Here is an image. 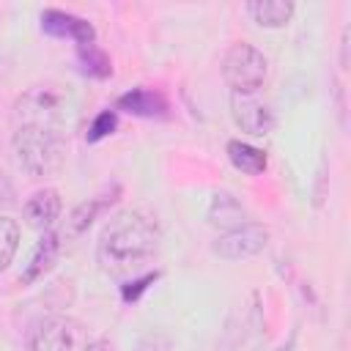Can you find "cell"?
I'll list each match as a JSON object with an SVG mask.
<instances>
[{
  "label": "cell",
  "mask_w": 351,
  "mask_h": 351,
  "mask_svg": "<svg viewBox=\"0 0 351 351\" xmlns=\"http://www.w3.org/2000/svg\"><path fill=\"white\" fill-rule=\"evenodd\" d=\"M156 277H159L156 271H148V274H143V277H132L126 285H121V296H123V302H137L140 293H143Z\"/></svg>",
  "instance_id": "cell-20"
},
{
  "label": "cell",
  "mask_w": 351,
  "mask_h": 351,
  "mask_svg": "<svg viewBox=\"0 0 351 351\" xmlns=\"http://www.w3.org/2000/svg\"><path fill=\"white\" fill-rule=\"evenodd\" d=\"M104 206H107V197H90V200L74 206V211H71L69 219H66V236H69V239L82 236V233L93 225V219L104 211Z\"/></svg>",
  "instance_id": "cell-15"
},
{
  "label": "cell",
  "mask_w": 351,
  "mask_h": 351,
  "mask_svg": "<svg viewBox=\"0 0 351 351\" xmlns=\"http://www.w3.org/2000/svg\"><path fill=\"white\" fill-rule=\"evenodd\" d=\"M77 60H80V66H82V71H85L88 77L107 80V77L112 74V63H110L107 52L96 47V41H93V44H80V47H77Z\"/></svg>",
  "instance_id": "cell-16"
},
{
  "label": "cell",
  "mask_w": 351,
  "mask_h": 351,
  "mask_svg": "<svg viewBox=\"0 0 351 351\" xmlns=\"http://www.w3.org/2000/svg\"><path fill=\"white\" fill-rule=\"evenodd\" d=\"M159 225L151 214L129 208L107 219L96 241V261L101 271L118 280L137 277L159 252Z\"/></svg>",
  "instance_id": "cell-1"
},
{
  "label": "cell",
  "mask_w": 351,
  "mask_h": 351,
  "mask_svg": "<svg viewBox=\"0 0 351 351\" xmlns=\"http://www.w3.org/2000/svg\"><path fill=\"white\" fill-rule=\"evenodd\" d=\"M208 222L217 225V228L233 230V228L247 222V211L230 192H217L211 197V206H208Z\"/></svg>",
  "instance_id": "cell-13"
},
{
  "label": "cell",
  "mask_w": 351,
  "mask_h": 351,
  "mask_svg": "<svg viewBox=\"0 0 351 351\" xmlns=\"http://www.w3.org/2000/svg\"><path fill=\"white\" fill-rule=\"evenodd\" d=\"M293 8L296 5L291 0H252V3H247V14L261 27H285L293 16Z\"/></svg>",
  "instance_id": "cell-12"
},
{
  "label": "cell",
  "mask_w": 351,
  "mask_h": 351,
  "mask_svg": "<svg viewBox=\"0 0 351 351\" xmlns=\"http://www.w3.org/2000/svg\"><path fill=\"white\" fill-rule=\"evenodd\" d=\"M115 126H118V115H115L112 110H101V112L93 118L90 129H88V143H99V140H104L107 134H112Z\"/></svg>",
  "instance_id": "cell-18"
},
{
  "label": "cell",
  "mask_w": 351,
  "mask_h": 351,
  "mask_svg": "<svg viewBox=\"0 0 351 351\" xmlns=\"http://www.w3.org/2000/svg\"><path fill=\"white\" fill-rule=\"evenodd\" d=\"M239 346H241V324H239L236 313H230L228 324L222 329V337L217 343V351H239Z\"/></svg>",
  "instance_id": "cell-19"
},
{
  "label": "cell",
  "mask_w": 351,
  "mask_h": 351,
  "mask_svg": "<svg viewBox=\"0 0 351 351\" xmlns=\"http://www.w3.org/2000/svg\"><path fill=\"white\" fill-rule=\"evenodd\" d=\"M19 250V225L11 217H0V271L8 269Z\"/></svg>",
  "instance_id": "cell-17"
},
{
  "label": "cell",
  "mask_w": 351,
  "mask_h": 351,
  "mask_svg": "<svg viewBox=\"0 0 351 351\" xmlns=\"http://www.w3.org/2000/svg\"><path fill=\"white\" fill-rule=\"evenodd\" d=\"M11 148L16 165L30 178L55 176L66 159V132L47 126H11Z\"/></svg>",
  "instance_id": "cell-2"
},
{
  "label": "cell",
  "mask_w": 351,
  "mask_h": 351,
  "mask_svg": "<svg viewBox=\"0 0 351 351\" xmlns=\"http://www.w3.org/2000/svg\"><path fill=\"white\" fill-rule=\"evenodd\" d=\"M88 346L85 329L69 315L41 318L27 337V351H82Z\"/></svg>",
  "instance_id": "cell-5"
},
{
  "label": "cell",
  "mask_w": 351,
  "mask_h": 351,
  "mask_svg": "<svg viewBox=\"0 0 351 351\" xmlns=\"http://www.w3.org/2000/svg\"><path fill=\"white\" fill-rule=\"evenodd\" d=\"M266 71L269 63L263 52L247 41H236L222 58V77L230 93H258V88L266 82Z\"/></svg>",
  "instance_id": "cell-4"
},
{
  "label": "cell",
  "mask_w": 351,
  "mask_h": 351,
  "mask_svg": "<svg viewBox=\"0 0 351 351\" xmlns=\"http://www.w3.org/2000/svg\"><path fill=\"white\" fill-rule=\"evenodd\" d=\"M38 22H41V30L52 38H71V41H77V47L96 41L93 25L82 16H77V14H69V11H60V8H44Z\"/></svg>",
  "instance_id": "cell-8"
},
{
  "label": "cell",
  "mask_w": 351,
  "mask_h": 351,
  "mask_svg": "<svg viewBox=\"0 0 351 351\" xmlns=\"http://www.w3.org/2000/svg\"><path fill=\"white\" fill-rule=\"evenodd\" d=\"M118 110L137 115V118H165L167 115V101L159 90L151 88H132L118 96Z\"/></svg>",
  "instance_id": "cell-11"
},
{
  "label": "cell",
  "mask_w": 351,
  "mask_h": 351,
  "mask_svg": "<svg viewBox=\"0 0 351 351\" xmlns=\"http://www.w3.org/2000/svg\"><path fill=\"white\" fill-rule=\"evenodd\" d=\"M22 214H25V222H27L33 230H41V233L52 230V225H55L58 217H60V195H58V189L44 186V189L33 192V195L27 197Z\"/></svg>",
  "instance_id": "cell-9"
},
{
  "label": "cell",
  "mask_w": 351,
  "mask_h": 351,
  "mask_svg": "<svg viewBox=\"0 0 351 351\" xmlns=\"http://www.w3.org/2000/svg\"><path fill=\"white\" fill-rule=\"evenodd\" d=\"M82 351H115V346L110 340H104V337H96V340H88V346Z\"/></svg>",
  "instance_id": "cell-21"
},
{
  "label": "cell",
  "mask_w": 351,
  "mask_h": 351,
  "mask_svg": "<svg viewBox=\"0 0 351 351\" xmlns=\"http://www.w3.org/2000/svg\"><path fill=\"white\" fill-rule=\"evenodd\" d=\"M228 159L236 170H241L247 176H261L266 170V154L250 143H241V140L228 143Z\"/></svg>",
  "instance_id": "cell-14"
},
{
  "label": "cell",
  "mask_w": 351,
  "mask_h": 351,
  "mask_svg": "<svg viewBox=\"0 0 351 351\" xmlns=\"http://www.w3.org/2000/svg\"><path fill=\"white\" fill-rule=\"evenodd\" d=\"M230 115H233V123L252 137H263L274 129L271 107L261 101L255 93H230Z\"/></svg>",
  "instance_id": "cell-7"
},
{
  "label": "cell",
  "mask_w": 351,
  "mask_h": 351,
  "mask_svg": "<svg viewBox=\"0 0 351 351\" xmlns=\"http://www.w3.org/2000/svg\"><path fill=\"white\" fill-rule=\"evenodd\" d=\"M266 244H269V230L258 222H244L233 230L219 233L217 241L211 244V250L222 261H247V258L263 252Z\"/></svg>",
  "instance_id": "cell-6"
},
{
  "label": "cell",
  "mask_w": 351,
  "mask_h": 351,
  "mask_svg": "<svg viewBox=\"0 0 351 351\" xmlns=\"http://www.w3.org/2000/svg\"><path fill=\"white\" fill-rule=\"evenodd\" d=\"M69 96L55 85H36L25 90L11 110V126H47L63 129L69 126Z\"/></svg>",
  "instance_id": "cell-3"
},
{
  "label": "cell",
  "mask_w": 351,
  "mask_h": 351,
  "mask_svg": "<svg viewBox=\"0 0 351 351\" xmlns=\"http://www.w3.org/2000/svg\"><path fill=\"white\" fill-rule=\"evenodd\" d=\"M58 252H60V236L52 233V230L41 233V239L36 241V247H33V252H30V258H27L22 274H19V282H22V285H33L36 280H41V277L52 269Z\"/></svg>",
  "instance_id": "cell-10"
}]
</instances>
